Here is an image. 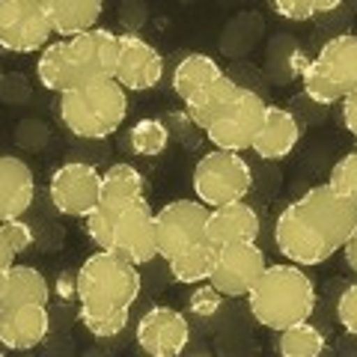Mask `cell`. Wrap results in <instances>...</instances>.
<instances>
[{
	"label": "cell",
	"instance_id": "15",
	"mask_svg": "<svg viewBox=\"0 0 357 357\" xmlns=\"http://www.w3.org/2000/svg\"><path fill=\"white\" fill-rule=\"evenodd\" d=\"M51 333L48 304H21L0 310V345L9 351H30Z\"/></svg>",
	"mask_w": 357,
	"mask_h": 357
},
{
	"label": "cell",
	"instance_id": "40",
	"mask_svg": "<svg viewBox=\"0 0 357 357\" xmlns=\"http://www.w3.org/2000/svg\"><path fill=\"white\" fill-rule=\"evenodd\" d=\"M354 143H357V131H354Z\"/></svg>",
	"mask_w": 357,
	"mask_h": 357
},
{
	"label": "cell",
	"instance_id": "22",
	"mask_svg": "<svg viewBox=\"0 0 357 357\" xmlns=\"http://www.w3.org/2000/svg\"><path fill=\"white\" fill-rule=\"evenodd\" d=\"M238 84L232 81V77L223 72L218 81H211L208 86H203L199 93H194L191 98L185 102V110H188V119L194 122L197 128H208L211 122H215L223 110H227V105L232 102V98L238 96Z\"/></svg>",
	"mask_w": 357,
	"mask_h": 357
},
{
	"label": "cell",
	"instance_id": "11",
	"mask_svg": "<svg viewBox=\"0 0 357 357\" xmlns=\"http://www.w3.org/2000/svg\"><path fill=\"white\" fill-rule=\"evenodd\" d=\"M265 268V250L256 241H227L215 248V265H211L208 283L223 298H248Z\"/></svg>",
	"mask_w": 357,
	"mask_h": 357
},
{
	"label": "cell",
	"instance_id": "26",
	"mask_svg": "<svg viewBox=\"0 0 357 357\" xmlns=\"http://www.w3.org/2000/svg\"><path fill=\"white\" fill-rule=\"evenodd\" d=\"M36 77H39V84L45 89H51V93H57V96L72 89L69 60H66V39H54L39 51Z\"/></svg>",
	"mask_w": 357,
	"mask_h": 357
},
{
	"label": "cell",
	"instance_id": "32",
	"mask_svg": "<svg viewBox=\"0 0 357 357\" xmlns=\"http://www.w3.org/2000/svg\"><path fill=\"white\" fill-rule=\"evenodd\" d=\"M337 321L340 328L349 333V337H357V283H349L337 298Z\"/></svg>",
	"mask_w": 357,
	"mask_h": 357
},
{
	"label": "cell",
	"instance_id": "24",
	"mask_svg": "<svg viewBox=\"0 0 357 357\" xmlns=\"http://www.w3.org/2000/svg\"><path fill=\"white\" fill-rule=\"evenodd\" d=\"M211 265H215V244L199 241L197 248L167 259V271L178 286H197L211 277Z\"/></svg>",
	"mask_w": 357,
	"mask_h": 357
},
{
	"label": "cell",
	"instance_id": "33",
	"mask_svg": "<svg viewBox=\"0 0 357 357\" xmlns=\"http://www.w3.org/2000/svg\"><path fill=\"white\" fill-rule=\"evenodd\" d=\"M0 236L6 238V244L15 253H24L33 244V227L24 218H13V220H0Z\"/></svg>",
	"mask_w": 357,
	"mask_h": 357
},
{
	"label": "cell",
	"instance_id": "10",
	"mask_svg": "<svg viewBox=\"0 0 357 357\" xmlns=\"http://www.w3.org/2000/svg\"><path fill=\"white\" fill-rule=\"evenodd\" d=\"M51 206L66 218H86L102 199V170L89 161H66L48 178Z\"/></svg>",
	"mask_w": 357,
	"mask_h": 357
},
{
	"label": "cell",
	"instance_id": "38",
	"mask_svg": "<svg viewBox=\"0 0 357 357\" xmlns=\"http://www.w3.org/2000/svg\"><path fill=\"white\" fill-rule=\"evenodd\" d=\"M57 295L60 298H75V274L57 277Z\"/></svg>",
	"mask_w": 357,
	"mask_h": 357
},
{
	"label": "cell",
	"instance_id": "29",
	"mask_svg": "<svg viewBox=\"0 0 357 357\" xmlns=\"http://www.w3.org/2000/svg\"><path fill=\"white\" fill-rule=\"evenodd\" d=\"M298 77H301V86H304V96L310 98L312 105H325L328 107V105H340L342 98H345L340 89L316 69V63H312V60L304 66V69H301Z\"/></svg>",
	"mask_w": 357,
	"mask_h": 357
},
{
	"label": "cell",
	"instance_id": "3",
	"mask_svg": "<svg viewBox=\"0 0 357 357\" xmlns=\"http://www.w3.org/2000/svg\"><path fill=\"white\" fill-rule=\"evenodd\" d=\"M316 283L304 271V265L295 262L268 265L248 292L250 316L274 333L307 321L316 312Z\"/></svg>",
	"mask_w": 357,
	"mask_h": 357
},
{
	"label": "cell",
	"instance_id": "18",
	"mask_svg": "<svg viewBox=\"0 0 357 357\" xmlns=\"http://www.w3.org/2000/svg\"><path fill=\"white\" fill-rule=\"evenodd\" d=\"M36 199V178L27 161L15 155H0V220L27 215Z\"/></svg>",
	"mask_w": 357,
	"mask_h": 357
},
{
	"label": "cell",
	"instance_id": "1",
	"mask_svg": "<svg viewBox=\"0 0 357 357\" xmlns=\"http://www.w3.org/2000/svg\"><path fill=\"white\" fill-rule=\"evenodd\" d=\"M357 227V208L333 188L312 185L292 199L274 223V244L286 262L325 265Z\"/></svg>",
	"mask_w": 357,
	"mask_h": 357
},
{
	"label": "cell",
	"instance_id": "6",
	"mask_svg": "<svg viewBox=\"0 0 357 357\" xmlns=\"http://www.w3.org/2000/svg\"><path fill=\"white\" fill-rule=\"evenodd\" d=\"M66 60H69L72 89L96 81H110L116 77L119 36L107 27H89L66 39Z\"/></svg>",
	"mask_w": 357,
	"mask_h": 357
},
{
	"label": "cell",
	"instance_id": "37",
	"mask_svg": "<svg viewBox=\"0 0 357 357\" xmlns=\"http://www.w3.org/2000/svg\"><path fill=\"white\" fill-rule=\"evenodd\" d=\"M15 256H18V253H15L13 248H9V244H6V238H3V236H0V274H3L6 268L15 262Z\"/></svg>",
	"mask_w": 357,
	"mask_h": 357
},
{
	"label": "cell",
	"instance_id": "34",
	"mask_svg": "<svg viewBox=\"0 0 357 357\" xmlns=\"http://www.w3.org/2000/svg\"><path fill=\"white\" fill-rule=\"evenodd\" d=\"M271 9L286 21H310V18H316L312 0H271Z\"/></svg>",
	"mask_w": 357,
	"mask_h": 357
},
{
	"label": "cell",
	"instance_id": "7",
	"mask_svg": "<svg viewBox=\"0 0 357 357\" xmlns=\"http://www.w3.org/2000/svg\"><path fill=\"white\" fill-rule=\"evenodd\" d=\"M110 250L134 265H149L158 259V238H155V208L146 197H134L119 203L114 220Z\"/></svg>",
	"mask_w": 357,
	"mask_h": 357
},
{
	"label": "cell",
	"instance_id": "17",
	"mask_svg": "<svg viewBox=\"0 0 357 357\" xmlns=\"http://www.w3.org/2000/svg\"><path fill=\"white\" fill-rule=\"evenodd\" d=\"M301 140V122L289 107L280 105H268L262 128L253 140V152L259 155L262 161H280L286 155H292Z\"/></svg>",
	"mask_w": 357,
	"mask_h": 357
},
{
	"label": "cell",
	"instance_id": "4",
	"mask_svg": "<svg viewBox=\"0 0 357 357\" xmlns=\"http://www.w3.org/2000/svg\"><path fill=\"white\" fill-rule=\"evenodd\" d=\"M128 116L126 89L110 81H96L60 93V122L81 140H107Z\"/></svg>",
	"mask_w": 357,
	"mask_h": 357
},
{
	"label": "cell",
	"instance_id": "19",
	"mask_svg": "<svg viewBox=\"0 0 357 357\" xmlns=\"http://www.w3.org/2000/svg\"><path fill=\"white\" fill-rule=\"evenodd\" d=\"M312 63L342 96L351 93L357 86V36L342 33V36L328 39L321 45V51L312 57Z\"/></svg>",
	"mask_w": 357,
	"mask_h": 357
},
{
	"label": "cell",
	"instance_id": "13",
	"mask_svg": "<svg viewBox=\"0 0 357 357\" xmlns=\"http://www.w3.org/2000/svg\"><path fill=\"white\" fill-rule=\"evenodd\" d=\"M134 340H137L140 351H146L149 357H178L191 342V325L182 310L158 304L137 319Z\"/></svg>",
	"mask_w": 357,
	"mask_h": 357
},
{
	"label": "cell",
	"instance_id": "20",
	"mask_svg": "<svg viewBox=\"0 0 357 357\" xmlns=\"http://www.w3.org/2000/svg\"><path fill=\"white\" fill-rule=\"evenodd\" d=\"M39 6L60 39H72L89 27H98V18L105 13V0H39Z\"/></svg>",
	"mask_w": 357,
	"mask_h": 357
},
{
	"label": "cell",
	"instance_id": "9",
	"mask_svg": "<svg viewBox=\"0 0 357 357\" xmlns=\"http://www.w3.org/2000/svg\"><path fill=\"white\" fill-rule=\"evenodd\" d=\"M268 102L253 93V89L241 86L238 96L227 105V110L206 128V140L215 149H229V152H244L253 146L256 134L262 128Z\"/></svg>",
	"mask_w": 357,
	"mask_h": 357
},
{
	"label": "cell",
	"instance_id": "25",
	"mask_svg": "<svg viewBox=\"0 0 357 357\" xmlns=\"http://www.w3.org/2000/svg\"><path fill=\"white\" fill-rule=\"evenodd\" d=\"M149 185L143 173L131 164H110L102 173V199L98 203H122V199H134V197H146Z\"/></svg>",
	"mask_w": 357,
	"mask_h": 357
},
{
	"label": "cell",
	"instance_id": "12",
	"mask_svg": "<svg viewBox=\"0 0 357 357\" xmlns=\"http://www.w3.org/2000/svg\"><path fill=\"white\" fill-rule=\"evenodd\" d=\"M54 27L33 0H0V48L9 54H36L51 42Z\"/></svg>",
	"mask_w": 357,
	"mask_h": 357
},
{
	"label": "cell",
	"instance_id": "31",
	"mask_svg": "<svg viewBox=\"0 0 357 357\" xmlns=\"http://www.w3.org/2000/svg\"><path fill=\"white\" fill-rule=\"evenodd\" d=\"M220 304H223V295L208 280L206 283H197L194 292L188 295V310H191L194 316H199V319H211L220 310Z\"/></svg>",
	"mask_w": 357,
	"mask_h": 357
},
{
	"label": "cell",
	"instance_id": "23",
	"mask_svg": "<svg viewBox=\"0 0 357 357\" xmlns=\"http://www.w3.org/2000/svg\"><path fill=\"white\" fill-rule=\"evenodd\" d=\"M220 75H223V69L218 66L215 57H208V54H188V57L176 63L170 84H173V93L182 98V102H188L194 93H199V89L208 86L211 81H218Z\"/></svg>",
	"mask_w": 357,
	"mask_h": 357
},
{
	"label": "cell",
	"instance_id": "28",
	"mask_svg": "<svg viewBox=\"0 0 357 357\" xmlns=\"http://www.w3.org/2000/svg\"><path fill=\"white\" fill-rule=\"evenodd\" d=\"M128 149L134 155H140V158H155V155H161L167 146H170V131L161 119H137L128 131Z\"/></svg>",
	"mask_w": 357,
	"mask_h": 357
},
{
	"label": "cell",
	"instance_id": "14",
	"mask_svg": "<svg viewBox=\"0 0 357 357\" xmlns=\"http://www.w3.org/2000/svg\"><path fill=\"white\" fill-rule=\"evenodd\" d=\"M164 77V57L152 42L137 33L119 36V60H116V84L126 93H146L155 89Z\"/></svg>",
	"mask_w": 357,
	"mask_h": 357
},
{
	"label": "cell",
	"instance_id": "5",
	"mask_svg": "<svg viewBox=\"0 0 357 357\" xmlns=\"http://www.w3.org/2000/svg\"><path fill=\"white\" fill-rule=\"evenodd\" d=\"M191 188L194 197L208 208L236 203V199H244L253 191V170L241 158V152L211 149L197 161Z\"/></svg>",
	"mask_w": 357,
	"mask_h": 357
},
{
	"label": "cell",
	"instance_id": "27",
	"mask_svg": "<svg viewBox=\"0 0 357 357\" xmlns=\"http://www.w3.org/2000/svg\"><path fill=\"white\" fill-rule=\"evenodd\" d=\"M325 333H321V328L310 325V319L280 331V337H277V351L283 357H319L325 351Z\"/></svg>",
	"mask_w": 357,
	"mask_h": 357
},
{
	"label": "cell",
	"instance_id": "36",
	"mask_svg": "<svg viewBox=\"0 0 357 357\" xmlns=\"http://www.w3.org/2000/svg\"><path fill=\"white\" fill-rule=\"evenodd\" d=\"M342 253H345V262H349L351 271H357V227H354V232L349 236V241L342 244Z\"/></svg>",
	"mask_w": 357,
	"mask_h": 357
},
{
	"label": "cell",
	"instance_id": "30",
	"mask_svg": "<svg viewBox=\"0 0 357 357\" xmlns=\"http://www.w3.org/2000/svg\"><path fill=\"white\" fill-rule=\"evenodd\" d=\"M328 185H331L342 199H349V203L357 208V146H354L351 152H345L342 158L331 167Z\"/></svg>",
	"mask_w": 357,
	"mask_h": 357
},
{
	"label": "cell",
	"instance_id": "2",
	"mask_svg": "<svg viewBox=\"0 0 357 357\" xmlns=\"http://www.w3.org/2000/svg\"><path fill=\"white\" fill-rule=\"evenodd\" d=\"M140 268L114 250H96L75 271L77 321L96 340L126 331L134 301L140 298Z\"/></svg>",
	"mask_w": 357,
	"mask_h": 357
},
{
	"label": "cell",
	"instance_id": "39",
	"mask_svg": "<svg viewBox=\"0 0 357 357\" xmlns=\"http://www.w3.org/2000/svg\"><path fill=\"white\" fill-rule=\"evenodd\" d=\"M342 0H312V9H316V15H325V13H333V9H340Z\"/></svg>",
	"mask_w": 357,
	"mask_h": 357
},
{
	"label": "cell",
	"instance_id": "21",
	"mask_svg": "<svg viewBox=\"0 0 357 357\" xmlns=\"http://www.w3.org/2000/svg\"><path fill=\"white\" fill-rule=\"evenodd\" d=\"M48 301H51V286L39 268L13 262L0 274V310L21 304H48Z\"/></svg>",
	"mask_w": 357,
	"mask_h": 357
},
{
	"label": "cell",
	"instance_id": "16",
	"mask_svg": "<svg viewBox=\"0 0 357 357\" xmlns=\"http://www.w3.org/2000/svg\"><path fill=\"white\" fill-rule=\"evenodd\" d=\"M259 238V215L250 203L236 199L208 208L206 215V241L208 244H227V241H256Z\"/></svg>",
	"mask_w": 357,
	"mask_h": 357
},
{
	"label": "cell",
	"instance_id": "35",
	"mask_svg": "<svg viewBox=\"0 0 357 357\" xmlns=\"http://www.w3.org/2000/svg\"><path fill=\"white\" fill-rule=\"evenodd\" d=\"M342 122H345V128H349L351 134L357 131V86L351 89V93H345L342 98Z\"/></svg>",
	"mask_w": 357,
	"mask_h": 357
},
{
	"label": "cell",
	"instance_id": "41",
	"mask_svg": "<svg viewBox=\"0 0 357 357\" xmlns=\"http://www.w3.org/2000/svg\"><path fill=\"white\" fill-rule=\"evenodd\" d=\"M33 3H39V0H33Z\"/></svg>",
	"mask_w": 357,
	"mask_h": 357
},
{
	"label": "cell",
	"instance_id": "8",
	"mask_svg": "<svg viewBox=\"0 0 357 357\" xmlns=\"http://www.w3.org/2000/svg\"><path fill=\"white\" fill-rule=\"evenodd\" d=\"M206 215L208 206L199 199H170L155 211V238H158V259H173V256L197 248L206 241Z\"/></svg>",
	"mask_w": 357,
	"mask_h": 357
}]
</instances>
